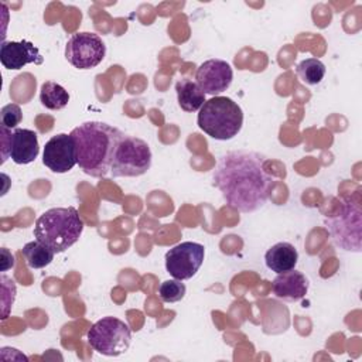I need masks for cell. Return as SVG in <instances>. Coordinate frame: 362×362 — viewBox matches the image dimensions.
Instances as JSON below:
<instances>
[{
    "instance_id": "obj_9",
    "label": "cell",
    "mask_w": 362,
    "mask_h": 362,
    "mask_svg": "<svg viewBox=\"0 0 362 362\" xmlns=\"http://www.w3.org/2000/svg\"><path fill=\"white\" fill-rule=\"evenodd\" d=\"M204 245L181 242L165 253V269L177 280H188L197 274L204 263Z\"/></svg>"
},
{
    "instance_id": "obj_6",
    "label": "cell",
    "mask_w": 362,
    "mask_h": 362,
    "mask_svg": "<svg viewBox=\"0 0 362 362\" xmlns=\"http://www.w3.org/2000/svg\"><path fill=\"white\" fill-rule=\"evenodd\" d=\"M151 167L150 146L136 137L124 134L115 148L110 173L113 177H140Z\"/></svg>"
},
{
    "instance_id": "obj_17",
    "label": "cell",
    "mask_w": 362,
    "mask_h": 362,
    "mask_svg": "<svg viewBox=\"0 0 362 362\" xmlns=\"http://www.w3.org/2000/svg\"><path fill=\"white\" fill-rule=\"evenodd\" d=\"M40 100L42 106L49 110H59L64 109L69 102L68 90L57 82L47 81L41 85L40 90Z\"/></svg>"
},
{
    "instance_id": "obj_16",
    "label": "cell",
    "mask_w": 362,
    "mask_h": 362,
    "mask_svg": "<svg viewBox=\"0 0 362 362\" xmlns=\"http://www.w3.org/2000/svg\"><path fill=\"white\" fill-rule=\"evenodd\" d=\"M175 92L178 105L185 112H197L205 103V93L189 78H181L175 83Z\"/></svg>"
},
{
    "instance_id": "obj_15",
    "label": "cell",
    "mask_w": 362,
    "mask_h": 362,
    "mask_svg": "<svg viewBox=\"0 0 362 362\" xmlns=\"http://www.w3.org/2000/svg\"><path fill=\"white\" fill-rule=\"evenodd\" d=\"M297 249L288 242H277L264 255L266 266L277 274L293 270L297 264Z\"/></svg>"
},
{
    "instance_id": "obj_14",
    "label": "cell",
    "mask_w": 362,
    "mask_h": 362,
    "mask_svg": "<svg viewBox=\"0 0 362 362\" xmlns=\"http://www.w3.org/2000/svg\"><path fill=\"white\" fill-rule=\"evenodd\" d=\"M272 290L277 298L298 301L304 298L308 291V280L301 272L293 269L279 273L272 283Z\"/></svg>"
},
{
    "instance_id": "obj_19",
    "label": "cell",
    "mask_w": 362,
    "mask_h": 362,
    "mask_svg": "<svg viewBox=\"0 0 362 362\" xmlns=\"http://www.w3.org/2000/svg\"><path fill=\"white\" fill-rule=\"evenodd\" d=\"M298 78L307 85H317L325 75V65L318 58H305L297 65Z\"/></svg>"
},
{
    "instance_id": "obj_11",
    "label": "cell",
    "mask_w": 362,
    "mask_h": 362,
    "mask_svg": "<svg viewBox=\"0 0 362 362\" xmlns=\"http://www.w3.org/2000/svg\"><path fill=\"white\" fill-rule=\"evenodd\" d=\"M233 79L230 65L219 58H212L202 62L195 72V81L205 95L218 96L225 92Z\"/></svg>"
},
{
    "instance_id": "obj_4",
    "label": "cell",
    "mask_w": 362,
    "mask_h": 362,
    "mask_svg": "<svg viewBox=\"0 0 362 362\" xmlns=\"http://www.w3.org/2000/svg\"><path fill=\"white\" fill-rule=\"evenodd\" d=\"M198 127L215 140H230L242 129L243 112L240 106L228 96H214L201 106Z\"/></svg>"
},
{
    "instance_id": "obj_18",
    "label": "cell",
    "mask_w": 362,
    "mask_h": 362,
    "mask_svg": "<svg viewBox=\"0 0 362 362\" xmlns=\"http://www.w3.org/2000/svg\"><path fill=\"white\" fill-rule=\"evenodd\" d=\"M55 252L40 240H33L24 245L23 256L25 263L31 269H42L48 266L54 259Z\"/></svg>"
},
{
    "instance_id": "obj_22",
    "label": "cell",
    "mask_w": 362,
    "mask_h": 362,
    "mask_svg": "<svg viewBox=\"0 0 362 362\" xmlns=\"http://www.w3.org/2000/svg\"><path fill=\"white\" fill-rule=\"evenodd\" d=\"M1 304H3V320L7 318L8 314V308L13 305L14 303V297L16 296V284L11 279L6 277L4 274H1Z\"/></svg>"
},
{
    "instance_id": "obj_7",
    "label": "cell",
    "mask_w": 362,
    "mask_h": 362,
    "mask_svg": "<svg viewBox=\"0 0 362 362\" xmlns=\"http://www.w3.org/2000/svg\"><path fill=\"white\" fill-rule=\"evenodd\" d=\"M89 345L105 356L124 354L132 342L129 325L116 317H103L96 321L86 334Z\"/></svg>"
},
{
    "instance_id": "obj_13",
    "label": "cell",
    "mask_w": 362,
    "mask_h": 362,
    "mask_svg": "<svg viewBox=\"0 0 362 362\" xmlns=\"http://www.w3.org/2000/svg\"><path fill=\"white\" fill-rule=\"evenodd\" d=\"M40 153L38 136L34 130L16 127L10 136L8 157L16 164H30Z\"/></svg>"
},
{
    "instance_id": "obj_12",
    "label": "cell",
    "mask_w": 362,
    "mask_h": 362,
    "mask_svg": "<svg viewBox=\"0 0 362 362\" xmlns=\"http://www.w3.org/2000/svg\"><path fill=\"white\" fill-rule=\"evenodd\" d=\"M0 62L6 69H21L27 64L41 65L44 57L38 48L27 41H3L0 47Z\"/></svg>"
},
{
    "instance_id": "obj_2",
    "label": "cell",
    "mask_w": 362,
    "mask_h": 362,
    "mask_svg": "<svg viewBox=\"0 0 362 362\" xmlns=\"http://www.w3.org/2000/svg\"><path fill=\"white\" fill-rule=\"evenodd\" d=\"M76 146L79 168L90 177H105L110 173L115 148L123 132L105 122H85L71 133Z\"/></svg>"
},
{
    "instance_id": "obj_8",
    "label": "cell",
    "mask_w": 362,
    "mask_h": 362,
    "mask_svg": "<svg viewBox=\"0 0 362 362\" xmlns=\"http://www.w3.org/2000/svg\"><path fill=\"white\" fill-rule=\"evenodd\" d=\"M106 54V45L95 33L81 31L71 35L65 45L66 61L78 69L98 66Z\"/></svg>"
},
{
    "instance_id": "obj_3",
    "label": "cell",
    "mask_w": 362,
    "mask_h": 362,
    "mask_svg": "<svg viewBox=\"0 0 362 362\" xmlns=\"http://www.w3.org/2000/svg\"><path fill=\"white\" fill-rule=\"evenodd\" d=\"M83 221L74 206L51 208L40 215L34 225V236L55 253L65 252L78 242Z\"/></svg>"
},
{
    "instance_id": "obj_23",
    "label": "cell",
    "mask_w": 362,
    "mask_h": 362,
    "mask_svg": "<svg viewBox=\"0 0 362 362\" xmlns=\"http://www.w3.org/2000/svg\"><path fill=\"white\" fill-rule=\"evenodd\" d=\"M1 272H6L7 269L14 266V256L6 247L1 249Z\"/></svg>"
},
{
    "instance_id": "obj_5",
    "label": "cell",
    "mask_w": 362,
    "mask_h": 362,
    "mask_svg": "<svg viewBox=\"0 0 362 362\" xmlns=\"http://www.w3.org/2000/svg\"><path fill=\"white\" fill-rule=\"evenodd\" d=\"M325 226L337 247L354 253L362 250V211L358 199H341L339 206L325 216Z\"/></svg>"
},
{
    "instance_id": "obj_1",
    "label": "cell",
    "mask_w": 362,
    "mask_h": 362,
    "mask_svg": "<svg viewBox=\"0 0 362 362\" xmlns=\"http://www.w3.org/2000/svg\"><path fill=\"white\" fill-rule=\"evenodd\" d=\"M212 181L226 204L245 214L260 209L274 185V178L266 168V157L247 150L222 154L212 173Z\"/></svg>"
},
{
    "instance_id": "obj_10",
    "label": "cell",
    "mask_w": 362,
    "mask_h": 362,
    "mask_svg": "<svg viewBox=\"0 0 362 362\" xmlns=\"http://www.w3.org/2000/svg\"><path fill=\"white\" fill-rule=\"evenodd\" d=\"M42 163L57 174H64L72 170L74 165L78 164L74 137L65 133L52 136L44 146Z\"/></svg>"
},
{
    "instance_id": "obj_21",
    "label": "cell",
    "mask_w": 362,
    "mask_h": 362,
    "mask_svg": "<svg viewBox=\"0 0 362 362\" xmlns=\"http://www.w3.org/2000/svg\"><path fill=\"white\" fill-rule=\"evenodd\" d=\"M21 120H23V112L18 105L8 103L1 107V112H0L1 126L7 129H14L17 127V124H20Z\"/></svg>"
},
{
    "instance_id": "obj_20",
    "label": "cell",
    "mask_w": 362,
    "mask_h": 362,
    "mask_svg": "<svg viewBox=\"0 0 362 362\" xmlns=\"http://www.w3.org/2000/svg\"><path fill=\"white\" fill-rule=\"evenodd\" d=\"M185 284L182 280H165L158 287V296L164 303H177L184 298L185 296Z\"/></svg>"
}]
</instances>
